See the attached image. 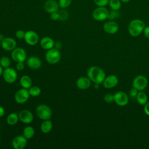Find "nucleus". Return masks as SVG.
Here are the masks:
<instances>
[{"label": "nucleus", "instance_id": "26", "mask_svg": "<svg viewBox=\"0 0 149 149\" xmlns=\"http://www.w3.org/2000/svg\"><path fill=\"white\" fill-rule=\"evenodd\" d=\"M29 94L30 96L31 97H38V95H40L41 90V88L37 86H31L30 88L28 89Z\"/></svg>", "mask_w": 149, "mask_h": 149}, {"label": "nucleus", "instance_id": "36", "mask_svg": "<svg viewBox=\"0 0 149 149\" xmlns=\"http://www.w3.org/2000/svg\"><path fill=\"white\" fill-rule=\"evenodd\" d=\"M50 17H51V20H54V21H56V20H58L59 18V16L58 12H53V13H51Z\"/></svg>", "mask_w": 149, "mask_h": 149}, {"label": "nucleus", "instance_id": "31", "mask_svg": "<svg viewBox=\"0 0 149 149\" xmlns=\"http://www.w3.org/2000/svg\"><path fill=\"white\" fill-rule=\"evenodd\" d=\"M59 16V19L61 20H65L68 19V13L66 10H59V12L58 11Z\"/></svg>", "mask_w": 149, "mask_h": 149}, {"label": "nucleus", "instance_id": "37", "mask_svg": "<svg viewBox=\"0 0 149 149\" xmlns=\"http://www.w3.org/2000/svg\"><path fill=\"white\" fill-rule=\"evenodd\" d=\"M138 93H139V91L134 88H133L130 90V95L132 97H136Z\"/></svg>", "mask_w": 149, "mask_h": 149}, {"label": "nucleus", "instance_id": "21", "mask_svg": "<svg viewBox=\"0 0 149 149\" xmlns=\"http://www.w3.org/2000/svg\"><path fill=\"white\" fill-rule=\"evenodd\" d=\"M19 83L21 87L24 88L29 89L32 86V80L27 75L22 76L19 80Z\"/></svg>", "mask_w": 149, "mask_h": 149}, {"label": "nucleus", "instance_id": "40", "mask_svg": "<svg viewBox=\"0 0 149 149\" xmlns=\"http://www.w3.org/2000/svg\"><path fill=\"white\" fill-rule=\"evenodd\" d=\"M62 47V44L61 42L59 41H56V42H55V44H54V47L56 48V49H59L61 48Z\"/></svg>", "mask_w": 149, "mask_h": 149}, {"label": "nucleus", "instance_id": "29", "mask_svg": "<svg viewBox=\"0 0 149 149\" xmlns=\"http://www.w3.org/2000/svg\"><path fill=\"white\" fill-rule=\"evenodd\" d=\"M72 3V0H59V6L62 9L68 7Z\"/></svg>", "mask_w": 149, "mask_h": 149}, {"label": "nucleus", "instance_id": "24", "mask_svg": "<svg viewBox=\"0 0 149 149\" xmlns=\"http://www.w3.org/2000/svg\"><path fill=\"white\" fill-rule=\"evenodd\" d=\"M35 134V130L34 129L30 126H26L23 131V135L27 139H31Z\"/></svg>", "mask_w": 149, "mask_h": 149}, {"label": "nucleus", "instance_id": "27", "mask_svg": "<svg viewBox=\"0 0 149 149\" xmlns=\"http://www.w3.org/2000/svg\"><path fill=\"white\" fill-rule=\"evenodd\" d=\"M109 5L112 10H118L121 8V2L119 0H109Z\"/></svg>", "mask_w": 149, "mask_h": 149}, {"label": "nucleus", "instance_id": "10", "mask_svg": "<svg viewBox=\"0 0 149 149\" xmlns=\"http://www.w3.org/2000/svg\"><path fill=\"white\" fill-rule=\"evenodd\" d=\"M18 115L19 120L24 124L31 123L34 119L33 113L29 109H22Z\"/></svg>", "mask_w": 149, "mask_h": 149}, {"label": "nucleus", "instance_id": "8", "mask_svg": "<svg viewBox=\"0 0 149 149\" xmlns=\"http://www.w3.org/2000/svg\"><path fill=\"white\" fill-rule=\"evenodd\" d=\"M11 56L12 59L16 62H24L26 59L27 54L23 48L16 47L12 51Z\"/></svg>", "mask_w": 149, "mask_h": 149}, {"label": "nucleus", "instance_id": "4", "mask_svg": "<svg viewBox=\"0 0 149 149\" xmlns=\"http://www.w3.org/2000/svg\"><path fill=\"white\" fill-rule=\"evenodd\" d=\"M45 59L49 64L57 63L61 59V53L59 49L54 47L47 50L45 54Z\"/></svg>", "mask_w": 149, "mask_h": 149}, {"label": "nucleus", "instance_id": "28", "mask_svg": "<svg viewBox=\"0 0 149 149\" xmlns=\"http://www.w3.org/2000/svg\"><path fill=\"white\" fill-rule=\"evenodd\" d=\"M11 63L10 59L5 56H3L0 58V65L3 68H6L10 67Z\"/></svg>", "mask_w": 149, "mask_h": 149}, {"label": "nucleus", "instance_id": "22", "mask_svg": "<svg viewBox=\"0 0 149 149\" xmlns=\"http://www.w3.org/2000/svg\"><path fill=\"white\" fill-rule=\"evenodd\" d=\"M53 127L52 122L50 119L44 120L41 124L40 129L43 133H48L50 132Z\"/></svg>", "mask_w": 149, "mask_h": 149}, {"label": "nucleus", "instance_id": "41", "mask_svg": "<svg viewBox=\"0 0 149 149\" xmlns=\"http://www.w3.org/2000/svg\"><path fill=\"white\" fill-rule=\"evenodd\" d=\"M5 109L3 108V107L0 105V118L2 117L5 115Z\"/></svg>", "mask_w": 149, "mask_h": 149}, {"label": "nucleus", "instance_id": "5", "mask_svg": "<svg viewBox=\"0 0 149 149\" xmlns=\"http://www.w3.org/2000/svg\"><path fill=\"white\" fill-rule=\"evenodd\" d=\"M109 12L104 6H98L93 10L92 16L93 19L97 21H103L108 19Z\"/></svg>", "mask_w": 149, "mask_h": 149}, {"label": "nucleus", "instance_id": "9", "mask_svg": "<svg viewBox=\"0 0 149 149\" xmlns=\"http://www.w3.org/2000/svg\"><path fill=\"white\" fill-rule=\"evenodd\" d=\"M148 84L147 78L143 75L137 76L133 81V87L139 91H143Z\"/></svg>", "mask_w": 149, "mask_h": 149}, {"label": "nucleus", "instance_id": "46", "mask_svg": "<svg viewBox=\"0 0 149 149\" xmlns=\"http://www.w3.org/2000/svg\"><path fill=\"white\" fill-rule=\"evenodd\" d=\"M0 141H1V138H0Z\"/></svg>", "mask_w": 149, "mask_h": 149}, {"label": "nucleus", "instance_id": "16", "mask_svg": "<svg viewBox=\"0 0 149 149\" xmlns=\"http://www.w3.org/2000/svg\"><path fill=\"white\" fill-rule=\"evenodd\" d=\"M118 83V78L113 74L109 75L105 77L102 82L103 86L106 88H112L115 87Z\"/></svg>", "mask_w": 149, "mask_h": 149}, {"label": "nucleus", "instance_id": "45", "mask_svg": "<svg viewBox=\"0 0 149 149\" xmlns=\"http://www.w3.org/2000/svg\"><path fill=\"white\" fill-rule=\"evenodd\" d=\"M0 47H1V41L0 40Z\"/></svg>", "mask_w": 149, "mask_h": 149}, {"label": "nucleus", "instance_id": "3", "mask_svg": "<svg viewBox=\"0 0 149 149\" xmlns=\"http://www.w3.org/2000/svg\"><path fill=\"white\" fill-rule=\"evenodd\" d=\"M36 113L38 118L44 120L50 119L52 116V111L49 106L45 104H40L36 109Z\"/></svg>", "mask_w": 149, "mask_h": 149}, {"label": "nucleus", "instance_id": "15", "mask_svg": "<svg viewBox=\"0 0 149 149\" xmlns=\"http://www.w3.org/2000/svg\"><path fill=\"white\" fill-rule=\"evenodd\" d=\"M16 41L11 37H5L1 41L2 48L7 51H12L16 47Z\"/></svg>", "mask_w": 149, "mask_h": 149}, {"label": "nucleus", "instance_id": "13", "mask_svg": "<svg viewBox=\"0 0 149 149\" xmlns=\"http://www.w3.org/2000/svg\"><path fill=\"white\" fill-rule=\"evenodd\" d=\"M27 143V139L23 135H19L14 137L12 141V146L15 149L24 148Z\"/></svg>", "mask_w": 149, "mask_h": 149}, {"label": "nucleus", "instance_id": "44", "mask_svg": "<svg viewBox=\"0 0 149 149\" xmlns=\"http://www.w3.org/2000/svg\"><path fill=\"white\" fill-rule=\"evenodd\" d=\"M130 1V0H121V1H122V2H124V3H127V2H129Z\"/></svg>", "mask_w": 149, "mask_h": 149}, {"label": "nucleus", "instance_id": "1", "mask_svg": "<svg viewBox=\"0 0 149 149\" xmlns=\"http://www.w3.org/2000/svg\"><path fill=\"white\" fill-rule=\"evenodd\" d=\"M87 77L95 84H100L102 83L106 76L104 70L100 67L93 66L88 69Z\"/></svg>", "mask_w": 149, "mask_h": 149}, {"label": "nucleus", "instance_id": "6", "mask_svg": "<svg viewBox=\"0 0 149 149\" xmlns=\"http://www.w3.org/2000/svg\"><path fill=\"white\" fill-rule=\"evenodd\" d=\"M2 76L4 80L9 84L13 83L17 79V73L16 70L12 68H6L3 69Z\"/></svg>", "mask_w": 149, "mask_h": 149}, {"label": "nucleus", "instance_id": "12", "mask_svg": "<svg viewBox=\"0 0 149 149\" xmlns=\"http://www.w3.org/2000/svg\"><path fill=\"white\" fill-rule=\"evenodd\" d=\"M25 42L30 45L37 44L39 41V37L37 33L33 30H29L26 32L24 37Z\"/></svg>", "mask_w": 149, "mask_h": 149}, {"label": "nucleus", "instance_id": "20", "mask_svg": "<svg viewBox=\"0 0 149 149\" xmlns=\"http://www.w3.org/2000/svg\"><path fill=\"white\" fill-rule=\"evenodd\" d=\"M40 43L42 48L45 50H48L54 47L55 41L52 38L48 36H45L42 37L40 40Z\"/></svg>", "mask_w": 149, "mask_h": 149}, {"label": "nucleus", "instance_id": "18", "mask_svg": "<svg viewBox=\"0 0 149 149\" xmlns=\"http://www.w3.org/2000/svg\"><path fill=\"white\" fill-rule=\"evenodd\" d=\"M27 66L32 69H38L42 65L41 60L37 56H31L27 61Z\"/></svg>", "mask_w": 149, "mask_h": 149}, {"label": "nucleus", "instance_id": "23", "mask_svg": "<svg viewBox=\"0 0 149 149\" xmlns=\"http://www.w3.org/2000/svg\"><path fill=\"white\" fill-rule=\"evenodd\" d=\"M19 120V115L18 113L15 112H12L9 113L6 118V122L8 125L10 126H13L16 125L18 122Z\"/></svg>", "mask_w": 149, "mask_h": 149}, {"label": "nucleus", "instance_id": "34", "mask_svg": "<svg viewBox=\"0 0 149 149\" xmlns=\"http://www.w3.org/2000/svg\"><path fill=\"white\" fill-rule=\"evenodd\" d=\"M25 33H26V32H24L23 30H19L16 31L15 36L18 39H20V40L24 39V36H25Z\"/></svg>", "mask_w": 149, "mask_h": 149}, {"label": "nucleus", "instance_id": "35", "mask_svg": "<svg viewBox=\"0 0 149 149\" xmlns=\"http://www.w3.org/2000/svg\"><path fill=\"white\" fill-rule=\"evenodd\" d=\"M16 68L17 70L19 71H22L24 69V63L22 62H17L16 63Z\"/></svg>", "mask_w": 149, "mask_h": 149}, {"label": "nucleus", "instance_id": "14", "mask_svg": "<svg viewBox=\"0 0 149 149\" xmlns=\"http://www.w3.org/2000/svg\"><path fill=\"white\" fill-rule=\"evenodd\" d=\"M103 29L107 33L113 34L117 33L118 31L119 26L116 22L112 20H109L104 24Z\"/></svg>", "mask_w": 149, "mask_h": 149}, {"label": "nucleus", "instance_id": "38", "mask_svg": "<svg viewBox=\"0 0 149 149\" xmlns=\"http://www.w3.org/2000/svg\"><path fill=\"white\" fill-rule=\"evenodd\" d=\"M144 112L146 113V115H147L148 116H149V101H148L144 106Z\"/></svg>", "mask_w": 149, "mask_h": 149}, {"label": "nucleus", "instance_id": "2", "mask_svg": "<svg viewBox=\"0 0 149 149\" xmlns=\"http://www.w3.org/2000/svg\"><path fill=\"white\" fill-rule=\"evenodd\" d=\"M145 24L143 20L136 19L132 20L128 26V31L132 37L139 36L144 30Z\"/></svg>", "mask_w": 149, "mask_h": 149}, {"label": "nucleus", "instance_id": "32", "mask_svg": "<svg viewBox=\"0 0 149 149\" xmlns=\"http://www.w3.org/2000/svg\"><path fill=\"white\" fill-rule=\"evenodd\" d=\"M93 1L98 6H105L109 3V0H93Z\"/></svg>", "mask_w": 149, "mask_h": 149}, {"label": "nucleus", "instance_id": "19", "mask_svg": "<svg viewBox=\"0 0 149 149\" xmlns=\"http://www.w3.org/2000/svg\"><path fill=\"white\" fill-rule=\"evenodd\" d=\"M91 80L88 77L82 76L76 81V86L80 90H86L91 86Z\"/></svg>", "mask_w": 149, "mask_h": 149}, {"label": "nucleus", "instance_id": "42", "mask_svg": "<svg viewBox=\"0 0 149 149\" xmlns=\"http://www.w3.org/2000/svg\"><path fill=\"white\" fill-rule=\"evenodd\" d=\"M3 72V68L1 66V65H0V76H1L2 75Z\"/></svg>", "mask_w": 149, "mask_h": 149}, {"label": "nucleus", "instance_id": "25", "mask_svg": "<svg viewBox=\"0 0 149 149\" xmlns=\"http://www.w3.org/2000/svg\"><path fill=\"white\" fill-rule=\"evenodd\" d=\"M136 100L137 102L140 105H145L148 102V97L147 94L143 91H139L137 96Z\"/></svg>", "mask_w": 149, "mask_h": 149}, {"label": "nucleus", "instance_id": "30", "mask_svg": "<svg viewBox=\"0 0 149 149\" xmlns=\"http://www.w3.org/2000/svg\"><path fill=\"white\" fill-rule=\"evenodd\" d=\"M119 15H120V13L118 12V10H112L110 12H109V16H108V19L109 20H113V19H115V18L118 17L119 16Z\"/></svg>", "mask_w": 149, "mask_h": 149}, {"label": "nucleus", "instance_id": "11", "mask_svg": "<svg viewBox=\"0 0 149 149\" xmlns=\"http://www.w3.org/2000/svg\"><path fill=\"white\" fill-rule=\"evenodd\" d=\"M114 102L119 106H125L127 105L129 101L127 95L123 91H118L113 94Z\"/></svg>", "mask_w": 149, "mask_h": 149}, {"label": "nucleus", "instance_id": "33", "mask_svg": "<svg viewBox=\"0 0 149 149\" xmlns=\"http://www.w3.org/2000/svg\"><path fill=\"white\" fill-rule=\"evenodd\" d=\"M104 101H105V102H107V103H108V104H110V103L112 102L113 101H114V100H113V95H112V94H110V93L106 94L104 95Z\"/></svg>", "mask_w": 149, "mask_h": 149}, {"label": "nucleus", "instance_id": "7", "mask_svg": "<svg viewBox=\"0 0 149 149\" xmlns=\"http://www.w3.org/2000/svg\"><path fill=\"white\" fill-rule=\"evenodd\" d=\"M30 96V95L29 94V90L22 88L18 90L15 93L14 95V99L17 104H23L27 101Z\"/></svg>", "mask_w": 149, "mask_h": 149}, {"label": "nucleus", "instance_id": "39", "mask_svg": "<svg viewBox=\"0 0 149 149\" xmlns=\"http://www.w3.org/2000/svg\"><path fill=\"white\" fill-rule=\"evenodd\" d=\"M143 31H144V34L145 36L147 38H149V26L145 27Z\"/></svg>", "mask_w": 149, "mask_h": 149}, {"label": "nucleus", "instance_id": "17", "mask_svg": "<svg viewBox=\"0 0 149 149\" xmlns=\"http://www.w3.org/2000/svg\"><path fill=\"white\" fill-rule=\"evenodd\" d=\"M59 7V3L55 0H47L44 5L45 10L50 14L58 12Z\"/></svg>", "mask_w": 149, "mask_h": 149}, {"label": "nucleus", "instance_id": "43", "mask_svg": "<svg viewBox=\"0 0 149 149\" xmlns=\"http://www.w3.org/2000/svg\"><path fill=\"white\" fill-rule=\"evenodd\" d=\"M5 36H4V35L3 34H0V40L2 41L4 38H5Z\"/></svg>", "mask_w": 149, "mask_h": 149}]
</instances>
